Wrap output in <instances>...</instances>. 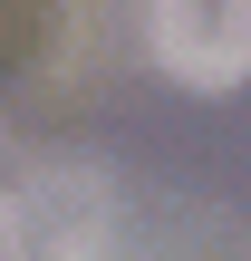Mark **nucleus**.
<instances>
[{
    "mask_svg": "<svg viewBox=\"0 0 251 261\" xmlns=\"http://www.w3.org/2000/svg\"><path fill=\"white\" fill-rule=\"evenodd\" d=\"M145 48H155L164 77L222 97V87H242V77H251V0H155Z\"/></svg>",
    "mask_w": 251,
    "mask_h": 261,
    "instance_id": "f257e3e1",
    "label": "nucleus"
},
{
    "mask_svg": "<svg viewBox=\"0 0 251 261\" xmlns=\"http://www.w3.org/2000/svg\"><path fill=\"white\" fill-rule=\"evenodd\" d=\"M0 261H19V194H0Z\"/></svg>",
    "mask_w": 251,
    "mask_h": 261,
    "instance_id": "f03ea898",
    "label": "nucleus"
}]
</instances>
